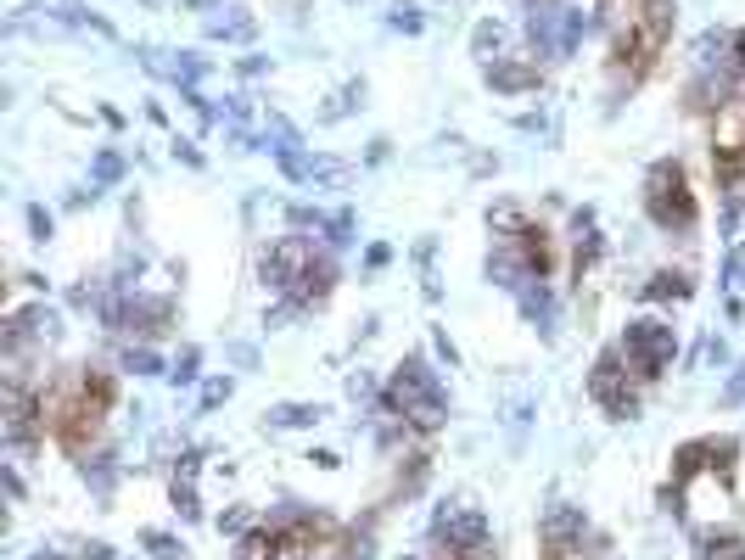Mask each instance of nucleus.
<instances>
[{
	"label": "nucleus",
	"instance_id": "26",
	"mask_svg": "<svg viewBox=\"0 0 745 560\" xmlns=\"http://www.w3.org/2000/svg\"><path fill=\"white\" fill-rule=\"evenodd\" d=\"M118 174H124V157H118V152H101V157H96V185H113Z\"/></svg>",
	"mask_w": 745,
	"mask_h": 560
},
{
	"label": "nucleus",
	"instance_id": "37",
	"mask_svg": "<svg viewBox=\"0 0 745 560\" xmlns=\"http://www.w3.org/2000/svg\"><path fill=\"white\" fill-rule=\"evenodd\" d=\"M404 560H426V549H415V555H404Z\"/></svg>",
	"mask_w": 745,
	"mask_h": 560
},
{
	"label": "nucleus",
	"instance_id": "30",
	"mask_svg": "<svg viewBox=\"0 0 745 560\" xmlns=\"http://www.w3.org/2000/svg\"><path fill=\"white\" fill-rule=\"evenodd\" d=\"M225 398H230V381H208V387H202V409L225 404Z\"/></svg>",
	"mask_w": 745,
	"mask_h": 560
},
{
	"label": "nucleus",
	"instance_id": "3",
	"mask_svg": "<svg viewBox=\"0 0 745 560\" xmlns=\"http://www.w3.org/2000/svg\"><path fill=\"white\" fill-rule=\"evenodd\" d=\"M645 213H650V224H661V230H678V236L701 224V202H695V191H689L684 163L661 157V163L645 174Z\"/></svg>",
	"mask_w": 745,
	"mask_h": 560
},
{
	"label": "nucleus",
	"instance_id": "5",
	"mask_svg": "<svg viewBox=\"0 0 745 560\" xmlns=\"http://www.w3.org/2000/svg\"><path fill=\"white\" fill-rule=\"evenodd\" d=\"M589 398L605 409L611 420H633L639 415V376L628 370V359H622V348L600 353L589 370Z\"/></svg>",
	"mask_w": 745,
	"mask_h": 560
},
{
	"label": "nucleus",
	"instance_id": "31",
	"mask_svg": "<svg viewBox=\"0 0 745 560\" xmlns=\"http://www.w3.org/2000/svg\"><path fill=\"white\" fill-rule=\"evenodd\" d=\"M29 230H34V241H45V236H51V213H45V208H29Z\"/></svg>",
	"mask_w": 745,
	"mask_h": 560
},
{
	"label": "nucleus",
	"instance_id": "10",
	"mask_svg": "<svg viewBox=\"0 0 745 560\" xmlns=\"http://www.w3.org/2000/svg\"><path fill=\"white\" fill-rule=\"evenodd\" d=\"M141 62H146V68H152V73H163V79H174V84H185V90H191V84H197L202 79V56H169V51H152V45H146V51H141Z\"/></svg>",
	"mask_w": 745,
	"mask_h": 560
},
{
	"label": "nucleus",
	"instance_id": "17",
	"mask_svg": "<svg viewBox=\"0 0 745 560\" xmlns=\"http://www.w3.org/2000/svg\"><path fill=\"white\" fill-rule=\"evenodd\" d=\"M208 34H213V40H253V17H247V12L208 17Z\"/></svg>",
	"mask_w": 745,
	"mask_h": 560
},
{
	"label": "nucleus",
	"instance_id": "27",
	"mask_svg": "<svg viewBox=\"0 0 745 560\" xmlns=\"http://www.w3.org/2000/svg\"><path fill=\"white\" fill-rule=\"evenodd\" d=\"M219 532H253V510H225V516H219Z\"/></svg>",
	"mask_w": 745,
	"mask_h": 560
},
{
	"label": "nucleus",
	"instance_id": "4",
	"mask_svg": "<svg viewBox=\"0 0 745 560\" xmlns=\"http://www.w3.org/2000/svg\"><path fill=\"white\" fill-rule=\"evenodd\" d=\"M678 353V331L667 320H656V314H645V320H628V331H622V359H628V370L639 381H656L667 364H673Z\"/></svg>",
	"mask_w": 745,
	"mask_h": 560
},
{
	"label": "nucleus",
	"instance_id": "16",
	"mask_svg": "<svg viewBox=\"0 0 745 560\" xmlns=\"http://www.w3.org/2000/svg\"><path fill=\"white\" fill-rule=\"evenodd\" d=\"M325 404H275L269 409V426H320Z\"/></svg>",
	"mask_w": 745,
	"mask_h": 560
},
{
	"label": "nucleus",
	"instance_id": "13",
	"mask_svg": "<svg viewBox=\"0 0 745 560\" xmlns=\"http://www.w3.org/2000/svg\"><path fill=\"white\" fill-rule=\"evenodd\" d=\"M236 560H286L281 532H275V527H253V532H241V538H236Z\"/></svg>",
	"mask_w": 745,
	"mask_h": 560
},
{
	"label": "nucleus",
	"instance_id": "23",
	"mask_svg": "<svg viewBox=\"0 0 745 560\" xmlns=\"http://www.w3.org/2000/svg\"><path fill=\"white\" fill-rule=\"evenodd\" d=\"M348 241H353V213L342 208V213L325 219V247H348Z\"/></svg>",
	"mask_w": 745,
	"mask_h": 560
},
{
	"label": "nucleus",
	"instance_id": "24",
	"mask_svg": "<svg viewBox=\"0 0 745 560\" xmlns=\"http://www.w3.org/2000/svg\"><path fill=\"white\" fill-rule=\"evenodd\" d=\"M124 370H135V376H157V353L152 348H129L124 353Z\"/></svg>",
	"mask_w": 745,
	"mask_h": 560
},
{
	"label": "nucleus",
	"instance_id": "7",
	"mask_svg": "<svg viewBox=\"0 0 745 560\" xmlns=\"http://www.w3.org/2000/svg\"><path fill=\"white\" fill-rule=\"evenodd\" d=\"M432 532H437V544H449V549H482V544H493L488 516H482L477 504H465V499L443 504V510H437V521H432Z\"/></svg>",
	"mask_w": 745,
	"mask_h": 560
},
{
	"label": "nucleus",
	"instance_id": "32",
	"mask_svg": "<svg viewBox=\"0 0 745 560\" xmlns=\"http://www.w3.org/2000/svg\"><path fill=\"white\" fill-rule=\"evenodd\" d=\"M432 348H437V359H443V364H460V353H454V342L443 331H432Z\"/></svg>",
	"mask_w": 745,
	"mask_h": 560
},
{
	"label": "nucleus",
	"instance_id": "6",
	"mask_svg": "<svg viewBox=\"0 0 745 560\" xmlns=\"http://www.w3.org/2000/svg\"><path fill=\"white\" fill-rule=\"evenodd\" d=\"M320 241L314 236H275L264 247V258H258V275H264V286L269 292H281V297H292L297 292V280L314 269V258H320Z\"/></svg>",
	"mask_w": 745,
	"mask_h": 560
},
{
	"label": "nucleus",
	"instance_id": "34",
	"mask_svg": "<svg viewBox=\"0 0 745 560\" xmlns=\"http://www.w3.org/2000/svg\"><path fill=\"white\" fill-rule=\"evenodd\" d=\"M230 364H241V370H253V364H258V353L247 348V342H236V348H230Z\"/></svg>",
	"mask_w": 745,
	"mask_h": 560
},
{
	"label": "nucleus",
	"instance_id": "19",
	"mask_svg": "<svg viewBox=\"0 0 745 560\" xmlns=\"http://www.w3.org/2000/svg\"><path fill=\"white\" fill-rule=\"evenodd\" d=\"M337 560H376V538H370V527L348 532V538L337 544Z\"/></svg>",
	"mask_w": 745,
	"mask_h": 560
},
{
	"label": "nucleus",
	"instance_id": "15",
	"mask_svg": "<svg viewBox=\"0 0 745 560\" xmlns=\"http://www.w3.org/2000/svg\"><path fill=\"white\" fill-rule=\"evenodd\" d=\"M471 51H477L482 68L505 62V28H499V23H477V34H471Z\"/></svg>",
	"mask_w": 745,
	"mask_h": 560
},
{
	"label": "nucleus",
	"instance_id": "12",
	"mask_svg": "<svg viewBox=\"0 0 745 560\" xmlns=\"http://www.w3.org/2000/svg\"><path fill=\"white\" fill-rule=\"evenodd\" d=\"M689 292H695V286H689L684 269H656V275L639 286V297H650V303H684Z\"/></svg>",
	"mask_w": 745,
	"mask_h": 560
},
{
	"label": "nucleus",
	"instance_id": "33",
	"mask_svg": "<svg viewBox=\"0 0 745 560\" xmlns=\"http://www.w3.org/2000/svg\"><path fill=\"white\" fill-rule=\"evenodd\" d=\"M348 392H353V398H376V381L359 370V376H348Z\"/></svg>",
	"mask_w": 745,
	"mask_h": 560
},
{
	"label": "nucleus",
	"instance_id": "20",
	"mask_svg": "<svg viewBox=\"0 0 745 560\" xmlns=\"http://www.w3.org/2000/svg\"><path fill=\"white\" fill-rule=\"evenodd\" d=\"M387 23H393V28H404V34H421V28H426V17H421V6H415V0H398L393 12H387Z\"/></svg>",
	"mask_w": 745,
	"mask_h": 560
},
{
	"label": "nucleus",
	"instance_id": "29",
	"mask_svg": "<svg viewBox=\"0 0 745 560\" xmlns=\"http://www.w3.org/2000/svg\"><path fill=\"white\" fill-rule=\"evenodd\" d=\"M723 280H729V286H745V247H734V252H729V264H723Z\"/></svg>",
	"mask_w": 745,
	"mask_h": 560
},
{
	"label": "nucleus",
	"instance_id": "28",
	"mask_svg": "<svg viewBox=\"0 0 745 560\" xmlns=\"http://www.w3.org/2000/svg\"><path fill=\"white\" fill-rule=\"evenodd\" d=\"M723 404H745V359H740V370H734V376H729V387H723Z\"/></svg>",
	"mask_w": 745,
	"mask_h": 560
},
{
	"label": "nucleus",
	"instance_id": "14",
	"mask_svg": "<svg viewBox=\"0 0 745 560\" xmlns=\"http://www.w3.org/2000/svg\"><path fill=\"white\" fill-rule=\"evenodd\" d=\"M303 185H331V191H342V185H353V163H342V157H309Z\"/></svg>",
	"mask_w": 745,
	"mask_h": 560
},
{
	"label": "nucleus",
	"instance_id": "11",
	"mask_svg": "<svg viewBox=\"0 0 745 560\" xmlns=\"http://www.w3.org/2000/svg\"><path fill=\"white\" fill-rule=\"evenodd\" d=\"M516 303H521V314L538 325L544 336H555V297H549V280H527L516 292Z\"/></svg>",
	"mask_w": 745,
	"mask_h": 560
},
{
	"label": "nucleus",
	"instance_id": "21",
	"mask_svg": "<svg viewBox=\"0 0 745 560\" xmlns=\"http://www.w3.org/2000/svg\"><path fill=\"white\" fill-rule=\"evenodd\" d=\"M141 544L152 549L157 560H180V538H174V532H157V527H146V532H141Z\"/></svg>",
	"mask_w": 745,
	"mask_h": 560
},
{
	"label": "nucleus",
	"instance_id": "38",
	"mask_svg": "<svg viewBox=\"0 0 745 560\" xmlns=\"http://www.w3.org/2000/svg\"><path fill=\"white\" fill-rule=\"evenodd\" d=\"M191 6H213V0H191Z\"/></svg>",
	"mask_w": 745,
	"mask_h": 560
},
{
	"label": "nucleus",
	"instance_id": "35",
	"mask_svg": "<svg viewBox=\"0 0 745 560\" xmlns=\"http://www.w3.org/2000/svg\"><path fill=\"white\" fill-rule=\"evenodd\" d=\"M73 560H113V549H107V544H85Z\"/></svg>",
	"mask_w": 745,
	"mask_h": 560
},
{
	"label": "nucleus",
	"instance_id": "8",
	"mask_svg": "<svg viewBox=\"0 0 745 560\" xmlns=\"http://www.w3.org/2000/svg\"><path fill=\"white\" fill-rule=\"evenodd\" d=\"M482 73H488V84L505 90V96H521V90H538V84H544V62H538V56H505V62H493V68H482Z\"/></svg>",
	"mask_w": 745,
	"mask_h": 560
},
{
	"label": "nucleus",
	"instance_id": "22",
	"mask_svg": "<svg viewBox=\"0 0 745 560\" xmlns=\"http://www.w3.org/2000/svg\"><path fill=\"white\" fill-rule=\"evenodd\" d=\"M734 84H745V28H729V62H723Z\"/></svg>",
	"mask_w": 745,
	"mask_h": 560
},
{
	"label": "nucleus",
	"instance_id": "1",
	"mask_svg": "<svg viewBox=\"0 0 745 560\" xmlns=\"http://www.w3.org/2000/svg\"><path fill=\"white\" fill-rule=\"evenodd\" d=\"M381 404L393 409V415H404L409 432H437V426L449 420V398H443V387H437V376L426 370L421 353H409V359L393 370V381H387V392H381Z\"/></svg>",
	"mask_w": 745,
	"mask_h": 560
},
{
	"label": "nucleus",
	"instance_id": "9",
	"mask_svg": "<svg viewBox=\"0 0 745 560\" xmlns=\"http://www.w3.org/2000/svg\"><path fill=\"white\" fill-rule=\"evenodd\" d=\"M538 532H544V549L583 544V538H589V521H583V510H577V504H549L544 521H538Z\"/></svg>",
	"mask_w": 745,
	"mask_h": 560
},
{
	"label": "nucleus",
	"instance_id": "25",
	"mask_svg": "<svg viewBox=\"0 0 745 560\" xmlns=\"http://www.w3.org/2000/svg\"><path fill=\"white\" fill-rule=\"evenodd\" d=\"M197 364H202V353H197V348H185L180 359H174V370H169V376L185 387V381H197Z\"/></svg>",
	"mask_w": 745,
	"mask_h": 560
},
{
	"label": "nucleus",
	"instance_id": "18",
	"mask_svg": "<svg viewBox=\"0 0 745 560\" xmlns=\"http://www.w3.org/2000/svg\"><path fill=\"white\" fill-rule=\"evenodd\" d=\"M79 471H85V482L101 493V499H107V493H113V482H118V465H113V454H96V460H85Z\"/></svg>",
	"mask_w": 745,
	"mask_h": 560
},
{
	"label": "nucleus",
	"instance_id": "2",
	"mask_svg": "<svg viewBox=\"0 0 745 560\" xmlns=\"http://www.w3.org/2000/svg\"><path fill=\"white\" fill-rule=\"evenodd\" d=\"M673 12H678L673 0H650L645 12H639V23L611 40V62H617V73H628V84L645 79L650 62L667 51V40H673Z\"/></svg>",
	"mask_w": 745,
	"mask_h": 560
},
{
	"label": "nucleus",
	"instance_id": "36",
	"mask_svg": "<svg viewBox=\"0 0 745 560\" xmlns=\"http://www.w3.org/2000/svg\"><path fill=\"white\" fill-rule=\"evenodd\" d=\"M34 560H68V555H57V549H40V555H34Z\"/></svg>",
	"mask_w": 745,
	"mask_h": 560
}]
</instances>
